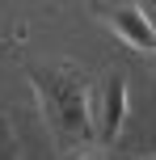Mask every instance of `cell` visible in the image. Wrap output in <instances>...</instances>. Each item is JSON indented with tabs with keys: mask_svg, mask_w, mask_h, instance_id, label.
Masks as SVG:
<instances>
[{
	"mask_svg": "<svg viewBox=\"0 0 156 160\" xmlns=\"http://www.w3.org/2000/svg\"><path fill=\"white\" fill-rule=\"evenodd\" d=\"M25 76L38 93L47 127L55 131V139L63 148H80L97 135V122H93V110H89V80L76 63H55V68L30 63Z\"/></svg>",
	"mask_w": 156,
	"mask_h": 160,
	"instance_id": "obj_1",
	"label": "cell"
},
{
	"mask_svg": "<svg viewBox=\"0 0 156 160\" xmlns=\"http://www.w3.org/2000/svg\"><path fill=\"white\" fill-rule=\"evenodd\" d=\"M101 21H106L131 51H156V21L148 17L143 4H114V8H101Z\"/></svg>",
	"mask_w": 156,
	"mask_h": 160,
	"instance_id": "obj_2",
	"label": "cell"
},
{
	"mask_svg": "<svg viewBox=\"0 0 156 160\" xmlns=\"http://www.w3.org/2000/svg\"><path fill=\"white\" fill-rule=\"evenodd\" d=\"M97 139L101 148H110L118 135H123V122H127V76L123 72H110L106 84H101V97H97Z\"/></svg>",
	"mask_w": 156,
	"mask_h": 160,
	"instance_id": "obj_3",
	"label": "cell"
},
{
	"mask_svg": "<svg viewBox=\"0 0 156 160\" xmlns=\"http://www.w3.org/2000/svg\"><path fill=\"white\" fill-rule=\"evenodd\" d=\"M0 160H17V143H13V135L4 127H0Z\"/></svg>",
	"mask_w": 156,
	"mask_h": 160,
	"instance_id": "obj_4",
	"label": "cell"
},
{
	"mask_svg": "<svg viewBox=\"0 0 156 160\" xmlns=\"http://www.w3.org/2000/svg\"><path fill=\"white\" fill-rule=\"evenodd\" d=\"M76 160H106V152H80Z\"/></svg>",
	"mask_w": 156,
	"mask_h": 160,
	"instance_id": "obj_5",
	"label": "cell"
},
{
	"mask_svg": "<svg viewBox=\"0 0 156 160\" xmlns=\"http://www.w3.org/2000/svg\"><path fill=\"white\" fill-rule=\"evenodd\" d=\"M148 160H156V156H148Z\"/></svg>",
	"mask_w": 156,
	"mask_h": 160,
	"instance_id": "obj_6",
	"label": "cell"
}]
</instances>
